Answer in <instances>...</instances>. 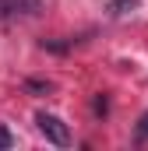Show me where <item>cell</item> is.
Returning a JSON list of instances; mask_svg holds the SVG:
<instances>
[{
  "label": "cell",
  "mask_w": 148,
  "mask_h": 151,
  "mask_svg": "<svg viewBox=\"0 0 148 151\" xmlns=\"http://www.w3.org/2000/svg\"><path fill=\"white\" fill-rule=\"evenodd\" d=\"M36 123H39V130L46 134V141H49V144H57V148H67V144H71V130H67V123H64L60 116L39 113Z\"/></svg>",
  "instance_id": "obj_1"
},
{
  "label": "cell",
  "mask_w": 148,
  "mask_h": 151,
  "mask_svg": "<svg viewBox=\"0 0 148 151\" xmlns=\"http://www.w3.org/2000/svg\"><path fill=\"white\" fill-rule=\"evenodd\" d=\"M138 137H141V141L148 137V113L141 116V119H138Z\"/></svg>",
  "instance_id": "obj_2"
},
{
  "label": "cell",
  "mask_w": 148,
  "mask_h": 151,
  "mask_svg": "<svg viewBox=\"0 0 148 151\" xmlns=\"http://www.w3.org/2000/svg\"><path fill=\"white\" fill-rule=\"evenodd\" d=\"M0 148H11V134H7V127H0Z\"/></svg>",
  "instance_id": "obj_3"
},
{
  "label": "cell",
  "mask_w": 148,
  "mask_h": 151,
  "mask_svg": "<svg viewBox=\"0 0 148 151\" xmlns=\"http://www.w3.org/2000/svg\"><path fill=\"white\" fill-rule=\"evenodd\" d=\"M28 88L32 91H49V84H42V81H28Z\"/></svg>",
  "instance_id": "obj_4"
}]
</instances>
